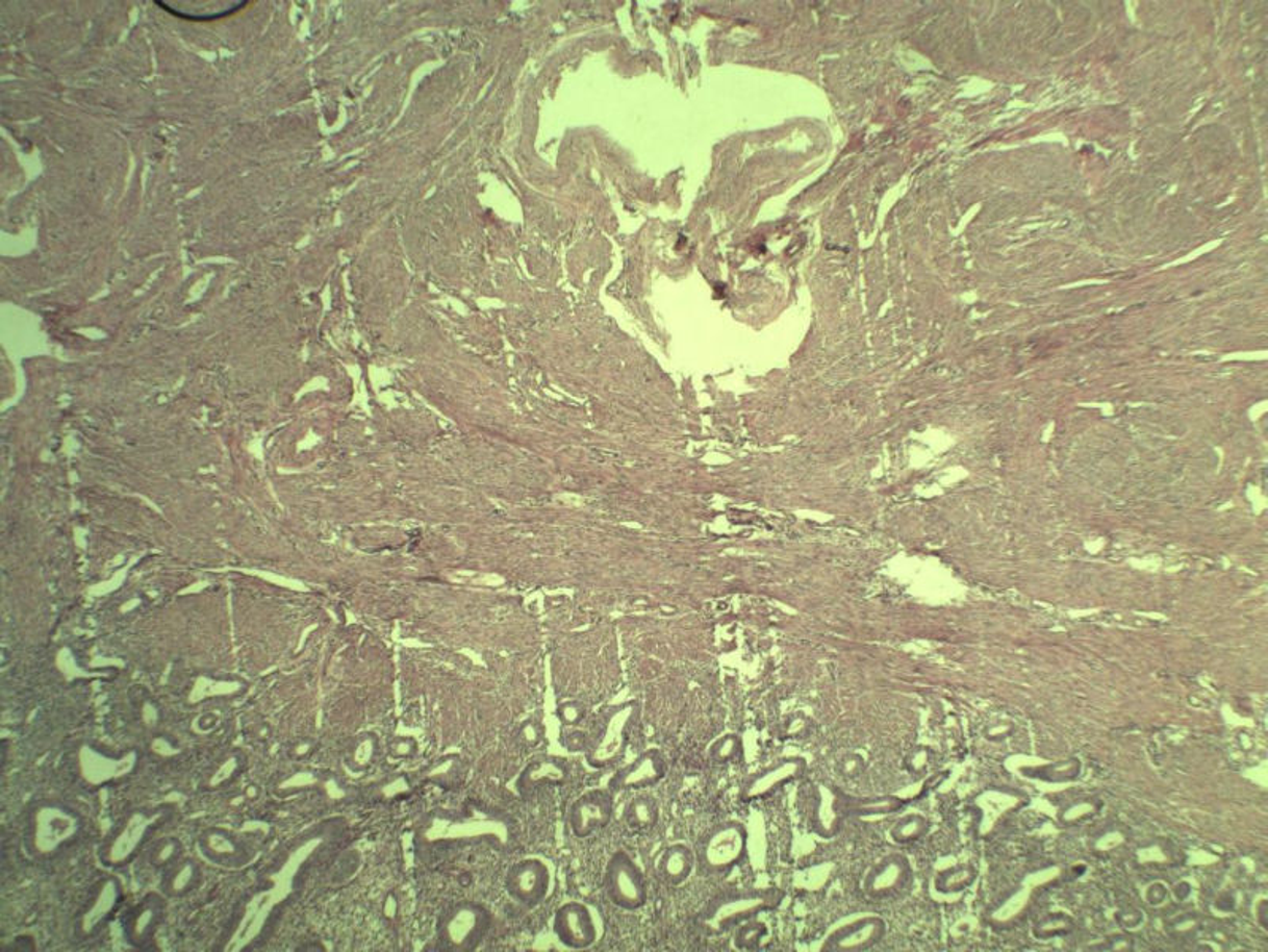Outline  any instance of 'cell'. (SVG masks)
<instances>
[{"mask_svg": "<svg viewBox=\"0 0 1268 952\" xmlns=\"http://www.w3.org/2000/svg\"><path fill=\"white\" fill-rule=\"evenodd\" d=\"M785 894L776 887L734 891L715 897L703 909L698 924L709 935H720L736 924L754 920L761 912L772 911L784 902Z\"/></svg>", "mask_w": 1268, "mask_h": 952, "instance_id": "1", "label": "cell"}, {"mask_svg": "<svg viewBox=\"0 0 1268 952\" xmlns=\"http://www.w3.org/2000/svg\"><path fill=\"white\" fill-rule=\"evenodd\" d=\"M747 827L739 821H725L698 843V867L706 875H725L747 856Z\"/></svg>", "mask_w": 1268, "mask_h": 952, "instance_id": "2", "label": "cell"}, {"mask_svg": "<svg viewBox=\"0 0 1268 952\" xmlns=\"http://www.w3.org/2000/svg\"><path fill=\"white\" fill-rule=\"evenodd\" d=\"M639 717L636 702H625L609 709L587 745L588 766L606 769L614 766L627 751L631 729Z\"/></svg>", "mask_w": 1268, "mask_h": 952, "instance_id": "3", "label": "cell"}, {"mask_svg": "<svg viewBox=\"0 0 1268 952\" xmlns=\"http://www.w3.org/2000/svg\"><path fill=\"white\" fill-rule=\"evenodd\" d=\"M490 915L476 902L455 903L439 918L436 933L442 949L452 952L475 951L487 935Z\"/></svg>", "mask_w": 1268, "mask_h": 952, "instance_id": "4", "label": "cell"}, {"mask_svg": "<svg viewBox=\"0 0 1268 952\" xmlns=\"http://www.w3.org/2000/svg\"><path fill=\"white\" fill-rule=\"evenodd\" d=\"M80 833V818L62 805L37 806L30 827V848L37 856H53Z\"/></svg>", "mask_w": 1268, "mask_h": 952, "instance_id": "5", "label": "cell"}, {"mask_svg": "<svg viewBox=\"0 0 1268 952\" xmlns=\"http://www.w3.org/2000/svg\"><path fill=\"white\" fill-rule=\"evenodd\" d=\"M605 891L615 906L627 911H636L648 903L644 873L625 851H617L609 859L605 872Z\"/></svg>", "mask_w": 1268, "mask_h": 952, "instance_id": "6", "label": "cell"}, {"mask_svg": "<svg viewBox=\"0 0 1268 952\" xmlns=\"http://www.w3.org/2000/svg\"><path fill=\"white\" fill-rule=\"evenodd\" d=\"M167 815V808L140 809L130 815L129 820L105 849L103 862L115 867L129 862L144 845L150 830L159 826Z\"/></svg>", "mask_w": 1268, "mask_h": 952, "instance_id": "7", "label": "cell"}, {"mask_svg": "<svg viewBox=\"0 0 1268 952\" xmlns=\"http://www.w3.org/2000/svg\"><path fill=\"white\" fill-rule=\"evenodd\" d=\"M506 893L525 908H536L544 902L551 890L549 867L536 857L514 863L505 879Z\"/></svg>", "mask_w": 1268, "mask_h": 952, "instance_id": "8", "label": "cell"}, {"mask_svg": "<svg viewBox=\"0 0 1268 952\" xmlns=\"http://www.w3.org/2000/svg\"><path fill=\"white\" fill-rule=\"evenodd\" d=\"M887 935V923L879 916H864L831 932L820 945L821 952H863L879 945Z\"/></svg>", "mask_w": 1268, "mask_h": 952, "instance_id": "9", "label": "cell"}, {"mask_svg": "<svg viewBox=\"0 0 1268 952\" xmlns=\"http://www.w3.org/2000/svg\"><path fill=\"white\" fill-rule=\"evenodd\" d=\"M614 816V797L608 791H590L573 803L569 826L578 838L605 829Z\"/></svg>", "mask_w": 1268, "mask_h": 952, "instance_id": "10", "label": "cell"}, {"mask_svg": "<svg viewBox=\"0 0 1268 952\" xmlns=\"http://www.w3.org/2000/svg\"><path fill=\"white\" fill-rule=\"evenodd\" d=\"M554 932L563 945L572 949H587L597 942L598 929L590 909L579 902H568L555 911Z\"/></svg>", "mask_w": 1268, "mask_h": 952, "instance_id": "11", "label": "cell"}, {"mask_svg": "<svg viewBox=\"0 0 1268 952\" xmlns=\"http://www.w3.org/2000/svg\"><path fill=\"white\" fill-rule=\"evenodd\" d=\"M807 767H809V763H807V760L803 756L785 757V759L772 763V766L764 769L763 772L757 773V775L749 779L747 784L742 790L741 800L754 802V800L772 796L781 787L804 778Z\"/></svg>", "mask_w": 1268, "mask_h": 952, "instance_id": "12", "label": "cell"}, {"mask_svg": "<svg viewBox=\"0 0 1268 952\" xmlns=\"http://www.w3.org/2000/svg\"><path fill=\"white\" fill-rule=\"evenodd\" d=\"M910 863L899 854H891L870 867L863 879V891L870 900H885L906 890L910 881Z\"/></svg>", "mask_w": 1268, "mask_h": 952, "instance_id": "13", "label": "cell"}, {"mask_svg": "<svg viewBox=\"0 0 1268 952\" xmlns=\"http://www.w3.org/2000/svg\"><path fill=\"white\" fill-rule=\"evenodd\" d=\"M666 772L667 763L663 754L658 750H648L615 773L609 783V790L611 793L645 790L660 783Z\"/></svg>", "mask_w": 1268, "mask_h": 952, "instance_id": "14", "label": "cell"}, {"mask_svg": "<svg viewBox=\"0 0 1268 952\" xmlns=\"http://www.w3.org/2000/svg\"><path fill=\"white\" fill-rule=\"evenodd\" d=\"M842 799L834 787L827 783L814 786V799L810 809V826L815 835L833 838L842 829Z\"/></svg>", "mask_w": 1268, "mask_h": 952, "instance_id": "15", "label": "cell"}, {"mask_svg": "<svg viewBox=\"0 0 1268 952\" xmlns=\"http://www.w3.org/2000/svg\"><path fill=\"white\" fill-rule=\"evenodd\" d=\"M136 766V756L129 754L123 759H110L105 754L97 753L84 746L80 753V767L84 779L91 784L110 783L111 779L123 778L132 772Z\"/></svg>", "mask_w": 1268, "mask_h": 952, "instance_id": "16", "label": "cell"}, {"mask_svg": "<svg viewBox=\"0 0 1268 952\" xmlns=\"http://www.w3.org/2000/svg\"><path fill=\"white\" fill-rule=\"evenodd\" d=\"M121 900V887L117 879L100 882L99 891L86 911L81 916L78 932L83 936L94 935L100 926L107 923Z\"/></svg>", "mask_w": 1268, "mask_h": 952, "instance_id": "17", "label": "cell"}, {"mask_svg": "<svg viewBox=\"0 0 1268 952\" xmlns=\"http://www.w3.org/2000/svg\"><path fill=\"white\" fill-rule=\"evenodd\" d=\"M566 776L568 769L563 760L557 757H539L528 763L527 769L518 776L517 790L522 796H530L539 787L565 783Z\"/></svg>", "mask_w": 1268, "mask_h": 952, "instance_id": "18", "label": "cell"}, {"mask_svg": "<svg viewBox=\"0 0 1268 952\" xmlns=\"http://www.w3.org/2000/svg\"><path fill=\"white\" fill-rule=\"evenodd\" d=\"M696 866L693 849L684 843L667 846L657 862L658 875L666 884L681 886L690 878Z\"/></svg>", "mask_w": 1268, "mask_h": 952, "instance_id": "19", "label": "cell"}, {"mask_svg": "<svg viewBox=\"0 0 1268 952\" xmlns=\"http://www.w3.org/2000/svg\"><path fill=\"white\" fill-rule=\"evenodd\" d=\"M160 908H162V903L154 896L148 897L145 902L136 906L130 918L129 926H127L130 943L142 946L151 938L159 923Z\"/></svg>", "mask_w": 1268, "mask_h": 952, "instance_id": "20", "label": "cell"}, {"mask_svg": "<svg viewBox=\"0 0 1268 952\" xmlns=\"http://www.w3.org/2000/svg\"><path fill=\"white\" fill-rule=\"evenodd\" d=\"M658 818H660V808H658L657 800L645 794L633 797L624 809L625 824L636 832L652 829L658 823Z\"/></svg>", "mask_w": 1268, "mask_h": 952, "instance_id": "21", "label": "cell"}, {"mask_svg": "<svg viewBox=\"0 0 1268 952\" xmlns=\"http://www.w3.org/2000/svg\"><path fill=\"white\" fill-rule=\"evenodd\" d=\"M928 827H930V824H928L924 816L915 815V812H912V815L903 816V818L897 820L896 823H894V826L891 827V840H893L894 843H897V845H907V843L917 842V840H920L921 836H924V833L928 832Z\"/></svg>", "mask_w": 1268, "mask_h": 952, "instance_id": "22", "label": "cell"}, {"mask_svg": "<svg viewBox=\"0 0 1268 952\" xmlns=\"http://www.w3.org/2000/svg\"><path fill=\"white\" fill-rule=\"evenodd\" d=\"M379 754V740L375 733H362L352 745L349 753V763L354 770H366L376 762Z\"/></svg>", "mask_w": 1268, "mask_h": 952, "instance_id": "23", "label": "cell"}, {"mask_svg": "<svg viewBox=\"0 0 1268 952\" xmlns=\"http://www.w3.org/2000/svg\"><path fill=\"white\" fill-rule=\"evenodd\" d=\"M742 754H744V743L736 733H725L709 746V757L720 766L736 762L741 759Z\"/></svg>", "mask_w": 1268, "mask_h": 952, "instance_id": "24", "label": "cell"}, {"mask_svg": "<svg viewBox=\"0 0 1268 952\" xmlns=\"http://www.w3.org/2000/svg\"><path fill=\"white\" fill-rule=\"evenodd\" d=\"M197 881V866L193 860H184L178 866V869L172 873L169 879V891L172 896H184L193 890Z\"/></svg>", "mask_w": 1268, "mask_h": 952, "instance_id": "25", "label": "cell"}, {"mask_svg": "<svg viewBox=\"0 0 1268 952\" xmlns=\"http://www.w3.org/2000/svg\"><path fill=\"white\" fill-rule=\"evenodd\" d=\"M970 882V872L967 869H949L939 873L936 886L940 893H957Z\"/></svg>", "mask_w": 1268, "mask_h": 952, "instance_id": "26", "label": "cell"}, {"mask_svg": "<svg viewBox=\"0 0 1268 952\" xmlns=\"http://www.w3.org/2000/svg\"><path fill=\"white\" fill-rule=\"evenodd\" d=\"M203 843H205L206 849H208L209 853L213 854V856H238V848H236L233 840L230 838V836H227L226 833L220 832V830L206 833L205 838H203Z\"/></svg>", "mask_w": 1268, "mask_h": 952, "instance_id": "27", "label": "cell"}, {"mask_svg": "<svg viewBox=\"0 0 1268 952\" xmlns=\"http://www.w3.org/2000/svg\"><path fill=\"white\" fill-rule=\"evenodd\" d=\"M558 720L563 726L578 727L584 721L585 706L578 700H568L558 706Z\"/></svg>", "mask_w": 1268, "mask_h": 952, "instance_id": "28", "label": "cell"}, {"mask_svg": "<svg viewBox=\"0 0 1268 952\" xmlns=\"http://www.w3.org/2000/svg\"><path fill=\"white\" fill-rule=\"evenodd\" d=\"M180 854V842L173 838L162 840L151 854V862L156 867L169 866Z\"/></svg>", "mask_w": 1268, "mask_h": 952, "instance_id": "29", "label": "cell"}, {"mask_svg": "<svg viewBox=\"0 0 1268 952\" xmlns=\"http://www.w3.org/2000/svg\"><path fill=\"white\" fill-rule=\"evenodd\" d=\"M389 754L394 759H412L417 754V742L412 736L399 735L390 742Z\"/></svg>", "mask_w": 1268, "mask_h": 952, "instance_id": "30", "label": "cell"}, {"mask_svg": "<svg viewBox=\"0 0 1268 952\" xmlns=\"http://www.w3.org/2000/svg\"><path fill=\"white\" fill-rule=\"evenodd\" d=\"M764 935V926L760 923H749L742 926L736 935L737 948H755Z\"/></svg>", "mask_w": 1268, "mask_h": 952, "instance_id": "31", "label": "cell"}, {"mask_svg": "<svg viewBox=\"0 0 1268 952\" xmlns=\"http://www.w3.org/2000/svg\"><path fill=\"white\" fill-rule=\"evenodd\" d=\"M518 735H521V740L524 742L525 746H530V748H533V746H538L542 740L541 724H539L538 721L533 720L525 721V723L522 724L521 730H518Z\"/></svg>", "mask_w": 1268, "mask_h": 952, "instance_id": "32", "label": "cell"}]
</instances>
